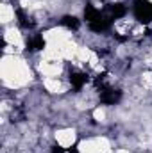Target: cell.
<instances>
[{
    "mask_svg": "<svg viewBox=\"0 0 152 153\" xmlns=\"http://www.w3.org/2000/svg\"><path fill=\"white\" fill-rule=\"evenodd\" d=\"M2 70V80L9 87H22L29 84L31 80V70L25 64V61L14 57V55H5L0 64Z\"/></svg>",
    "mask_w": 152,
    "mask_h": 153,
    "instance_id": "cell-1",
    "label": "cell"
},
{
    "mask_svg": "<svg viewBox=\"0 0 152 153\" xmlns=\"http://www.w3.org/2000/svg\"><path fill=\"white\" fill-rule=\"evenodd\" d=\"M38 70L47 76V78H56L57 75H61L63 66L59 64V61H48V59H43V61L38 64Z\"/></svg>",
    "mask_w": 152,
    "mask_h": 153,
    "instance_id": "cell-2",
    "label": "cell"
},
{
    "mask_svg": "<svg viewBox=\"0 0 152 153\" xmlns=\"http://www.w3.org/2000/svg\"><path fill=\"white\" fill-rule=\"evenodd\" d=\"M45 39L48 45H61V43L70 41V32L65 29H52L45 32Z\"/></svg>",
    "mask_w": 152,
    "mask_h": 153,
    "instance_id": "cell-3",
    "label": "cell"
},
{
    "mask_svg": "<svg viewBox=\"0 0 152 153\" xmlns=\"http://www.w3.org/2000/svg\"><path fill=\"white\" fill-rule=\"evenodd\" d=\"M56 139L63 148H68L75 143V130L72 128H65V130H57L56 132Z\"/></svg>",
    "mask_w": 152,
    "mask_h": 153,
    "instance_id": "cell-4",
    "label": "cell"
},
{
    "mask_svg": "<svg viewBox=\"0 0 152 153\" xmlns=\"http://www.w3.org/2000/svg\"><path fill=\"white\" fill-rule=\"evenodd\" d=\"M5 41H7L11 46H16L18 50H22V48H23L22 34H20L16 29H9V30H5Z\"/></svg>",
    "mask_w": 152,
    "mask_h": 153,
    "instance_id": "cell-5",
    "label": "cell"
},
{
    "mask_svg": "<svg viewBox=\"0 0 152 153\" xmlns=\"http://www.w3.org/2000/svg\"><path fill=\"white\" fill-rule=\"evenodd\" d=\"M93 144H95V152L97 153H111V144H109V141L104 139V137L93 139Z\"/></svg>",
    "mask_w": 152,
    "mask_h": 153,
    "instance_id": "cell-6",
    "label": "cell"
},
{
    "mask_svg": "<svg viewBox=\"0 0 152 153\" xmlns=\"http://www.w3.org/2000/svg\"><path fill=\"white\" fill-rule=\"evenodd\" d=\"M13 18H14L13 7H11L9 4H2V5H0V22H2V23H7V22H11Z\"/></svg>",
    "mask_w": 152,
    "mask_h": 153,
    "instance_id": "cell-7",
    "label": "cell"
},
{
    "mask_svg": "<svg viewBox=\"0 0 152 153\" xmlns=\"http://www.w3.org/2000/svg\"><path fill=\"white\" fill-rule=\"evenodd\" d=\"M45 87H47L50 93H63V91L66 89L57 78H45Z\"/></svg>",
    "mask_w": 152,
    "mask_h": 153,
    "instance_id": "cell-8",
    "label": "cell"
},
{
    "mask_svg": "<svg viewBox=\"0 0 152 153\" xmlns=\"http://www.w3.org/2000/svg\"><path fill=\"white\" fill-rule=\"evenodd\" d=\"M93 55H95V53H93L90 48H82V46H79V50H77V59H81V61H86V62H90Z\"/></svg>",
    "mask_w": 152,
    "mask_h": 153,
    "instance_id": "cell-9",
    "label": "cell"
},
{
    "mask_svg": "<svg viewBox=\"0 0 152 153\" xmlns=\"http://www.w3.org/2000/svg\"><path fill=\"white\" fill-rule=\"evenodd\" d=\"M79 152H81V153H97V152H95L93 139H90V141H82V143L79 144Z\"/></svg>",
    "mask_w": 152,
    "mask_h": 153,
    "instance_id": "cell-10",
    "label": "cell"
},
{
    "mask_svg": "<svg viewBox=\"0 0 152 153\" xmlns=\"http://www.w3.org/2000/svg\"><path fill=\"white\" fill-rule=\"evenodd\" d=\"M93 116H95L97 121H104V119H106V111H104V109H95Z\"/></svg>",
    "mask_w": 152,
    "mask_h": 153,
    "instance_id": "cell-11",
    "label": "cell"
},
{
    "mask_svg": "<svg viewBox=\"0 0 152 153\" xmlns=\"http://www.w3.org/2000/svg\"><path fill=\"white\" fill-rule=\"evenodd\" d=\"M141 80H143V85L145 87H152V73H143L141 75Z\"/></svg>",
    "mask_w": 152,
    "mask_h": 153,
    "instance_id": "cell-12",
    "label": "cell"
},
{
    "mask_svg": "<svg viewBox=\"0 0 152 153\" xmlns=\"http://www.w3.org/2000/svg\"><path fill=\"white\" fill-rule=\"evenodd\" d=\"M118 153H129L127 150H118Z\"/></svg>",
    "mask_w": 152,
    "mask_h": 153,
    "instance_id": "cell-13",
    "label": "cell"
}]
</instances>
